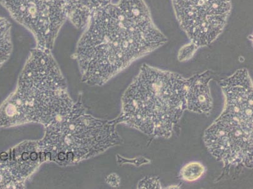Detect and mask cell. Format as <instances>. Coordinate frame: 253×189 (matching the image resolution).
Masks as SVG:
<instances>
[{
    "label": "cell",
    "mask_w": 253,
    "mask_h": 189,
    "mask_svg": "<svg viewBox=\"0 0 253 189\" xmlns=\"http://www.w3.org/2000/svg\"><path fill=\"white\" fill-rule=\"evenodd\" d=\"M167 41L144 0H118L91 18L73 57L83 82L90 86H102Z\"/></svg>",
    "instance_id": "6da1fadb"
},
{
    "label": "cell",
    "mask_w": 253,
    "mask_h": 189,
    "mask_svg": "<svg viewBox=\"0 0 253 189\" xmlns=\"http://www.w3.org/2000/svg\"><path fill=\"white\" fill-rule=\"evenodd\" d=\"M74 105L51 50H31L17 89L0 106V129L36 123L45 126L66 116Z\"/></svg>",
    "instance_id": "7a4b0ae2"
},
{
    "label": "cell",
    "mask_w": 253,
    "mask_h": 189,
    "mask_svg": "<svg viewBox=\"0 0 253 189\" xmlns=\"http://www.w3.org/2000/svg\"><path fill=\"white\" fill-rule=\"evenodd\" d=\"M187 82L178 73L142 64L122 98L117 123L150 137H171L186 110Z\"/></svg>",
    "instance_id": "3957f363"
},
{
    "label": "cell",
    "mask_w": 253,
    "mask_h": 189,
    "mask_svg": "<svg viewBox=\"0 0 253 189\" xmlns=\"http://www.w3.org/2000/svg\"><path fill=\"white\" fill-rule=\"evenodd\" d=\"M117 122L95 118L81 100L66 116L45 126L44 137L38 142L44 160L61 166L76 164L122 143Z\"/></svg>",
    "instance_id": "277c9868"
},
{
    "label": "cell",
    "mask_w": 253,
    "mask_h": 189,
    "mask_svg": "<svg viewBox=\"0 0 253 189\" xmlns=\"http://www.w3.org/2000/svg\"><path fill=\"white\" fill-rule=\"evenodd\" d=\"M179 26L198 48L221 35L231 15V0H171Z\"/></svg>",
    "instance_id": "5b68a950"
},
{
    "label": "cell",
    "mask_w": 253,
    "mask_h": 189,
    "mask_svg": "<svg viewBox=\"0 0 253 189\" xmlns=\"http://www.w3.org/2000/svg\"><path fill=\"white\" fill-rule=\"evenodd\" d=\"M12 19L33 36L36 47L52 50L67 20L65 0H0Z\"/></svg>",
    "instance_id": "8992f818"
},
{
    "label": "cell",
    "mask_w": 253,
    "mask_h": 189,
    "mask_svg": "<svg viewBox=\"0 0 253 189\" xmlns=\"http://www.w3.org/2000/svg\"><path fill=\"white\" fill-rule=\"evenodd\" d=\"M204 143L225 168L253 167V128L222 112L206 131Z\"/></svg>",
    "instance_id": "52a82bcc"
},
{
    "label": "cell",
    "mask_w": 253,
    "mask_h": 189,
    "mask_svg": "<svg viewBox=\"0 0 253 189\" xmlns=\"http://www.w3.org/2000/svg\"><path fill=\"white\" fill-rule=\"evenodd\" d=\"M225 104L223 112L253 128V83L246 69H240L220 82Z\"/></svg>",
    "instance_id": "ba28073f"
},
{
    "label": "cell",
    "mask_w": 253,
    "mask_h": 189,
    "mask_svg": "<svg viewBox=\"0 0 253 189\" xmlns=\"http://www.w3.org/2000/svg\"><path fill=\"white\" fill-rule=\"evenodd\" d=\"M7 160L13 175L24 184L44 159L39 150L38 142L26 141L10 150Z\"/></svg>",
    "instance_id": "9c48e42d"
},
{
    "label": "cell",
    "mask_w": 253,
    "mask_h": 189,
    "mask_svg": "<svg viewBox=\"0 0 253 189\" xmlns=\"http://www.w3.org/2000/svg\"><path fill=\"white\" fill-rule=\"evenodd\" d=\"M211 79L210 71L194 75L188 79L186 88V110L189 111L208 115L212 109L209 82Z\"/></svg>",
    "instance_id": "30bf717a"
},
{
    "label": "cell",
    "mask_w": 253,
    "mask_h": 189,
    "mask_svg": "<svg viewBox=\"0 0 253 189\" xmlns=\"http://www.w3.org/2000/svg\"><path fill=\"white\" fill-rule=\"evenodd\" d=\"M67 19L78 29H84L91 18L113 0H65Z\"/></svg>",
    "instance_id": "8fae6325"
},
{
    "label": "cell",
    "mask_w": 253,
    "mask_h": 189,
    "mask_svg": "<svg viewBox=\"0 0 253 189\" xmlns=\"http://www.w3.org/2000/svg\"><path fill=\"white\" fill-rule=\"evenodd\" d=\"M12 25L7 18L0 16V68L10 58L13 51Z\"/></svg>",
    "instance_id": "7c38bea8"
},
{
    "label": "cell",
    "mask_w": 253,
    "mask_h": 189,
    "mask_svg": "<svg viewBox=\"0 0 253 189\" xmlns=\"http://www.w3.org/2000/svg\"><path fill=\"white\" fill-rule=\"evenodd\" d=\"M24 184L18 181L11 171L7 159H0V189H20Z\"/></svg>",
    "instance_id": "4fadbf2b"
},
{
    "label": "cell",
    "mask_w": 253,
    "mask_h": 189,
    "mask_svg": "<svg viewBox=\"0 0 253 189\" xmlns=\"http://www.w3.org/2000/svg\"><path fill=\"white\" fill-rule=\"evenodd\" d=\"M205 172L206 168L201 163L193 161L181 168L180 177L181 179L186 182H194L201 179Z\"/></svg>",
    "instance_id": "5bb4252c"
},
{
    "label": "cell",
    "mask_w": 253,
    "mask_h": 189,
    "mask_svg": "<svg viewBox=\"0 0 253 189\" xmlns=\"http://www.w3.org/2000/svg\"><path fill=\"white\" fill-rule=\"evenodd\" d=\"M199 49L196 46L192 43L183 46L179 50L178 57L179 61H188V59L192 58L195 52Z\"/></svg>",
    "instance_id": "9a60e30c"
},
{
    "label": "cell",
    "mask_w": 253,
    "mask_h": 189,
    "mask_svg": "<svg viewBox=\"0 0 253 189\" xmlns=\"http://www.w3.org/2000/svg\"><path fill=\"white\" fill-rule=\"evenodd\" d=\"M138 189H162L160 180L157 177H146L140 181Z\"/></svg>",
    "instance_id": "2e32d148"
},
{
    "label": "cell",
    "mask_w": 253,
    "mask_h": 189,
    "mask_svg": "<svg viewBox=\"0 0 253 189\" xmlns=\"http://www.w3.org/2000/svg\"><path fill=\"white\" fill-rule=\"evenodd\" d=\"M107 182L110 186L114 187V188H117V187L120 186L121 179H120V177L118 175L113 174L110 175L109 176L107 177Z\"/></svg>",
    "instance_id": "e0dca14e"
}]
</instances>
